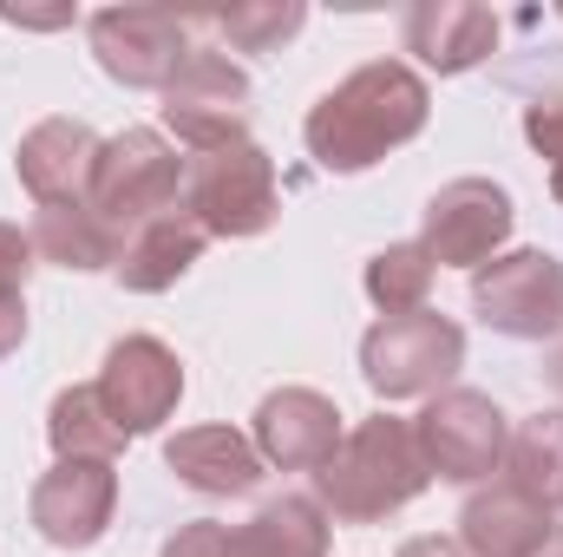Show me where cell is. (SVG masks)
I'll use <instances>...</instances> for the list:
<instances>
[{
	"instance_id": "6da1fadb",
	"label": "cell",
	"mask_w": 563,
	"mask_h": 557,
	"mask_svg": "<svg viewBox=\"0 0 563 557\" xmlns=\"http://www.w3.org/2000/svg\"><path fill=\"white\" fill-rule=\"evenodd\" d=\"M432 119V92L407 59H367L354 66L341 86H328L314 106H308V157L334 177H354V171H374L387 151L413 144Z\"/></svg>"
},
{
	"instance_id": "7a4b0ae2",
	"label": "cell",
	"mask_w": 563,
	"mask_h": 557,
	"mask_svg": "<svg viewBox=\"0 0 563 557\" xmlns=\"http://www.w3.org/2000/svg\"><path fill=\"white\" fill-rule=\"evenodd\" d=\"M426 485H432V466L413 439V419L374 414L347 426L334 459L314 472V505L334 512L341 525H380L400 505H413Z\"/></svg>"
},
{
	"instance_id": "3957f363",
	"label": "cell",
	"mask_w": 563,
	"mask_h": 557,
	"mask_svg": "<svg viewBox=\"0 0 563 557\" xmlns=\"http://www.w3.org/2000/svg\"><path fill=\"white\" fill-rule=\"evenodd\" d=\"M459 368H465V328L439 308L380 315L361 335V381L380 401H432L452 387Z\"/></svg>"
},
{
	"instance_id": "277c9868",
	"label": "cell",
	"mask_w": 563,
	"mask_h": 557,
	"mask_svg": "<svg viewBox=\"0 0 563 557\" xmlns=\"http://www.w3.org/2000/svg\"><path fill=\"white\" fill-rule=\"evenodd\" d=\"M184 217L203 237H263L282 217V184H276V157L263 144H223L203 151L184 177Z\"/></svg>"
},
{
	"instance_id": "5b68a950",
	"label": "cell",
	"mask_w": 563,
	"mask_h": 557,
	"mask_svg": "<svg viewBox=\"0 0 563 557\" xmlns=\"http://www.w3.org/2000/svg\"><path fill=\"white\" fill-rule=\"evenodd\" d=\"M184 177L190 164L170 151L164 132L151 125H125L119 139L99 144V164H92V190L86 204L119 230V223H151V217H170L184 210Z\"/></svg>"
},
{
	"instance_id": "8992f818",
	"label": "cell",
	"mask_w": 563,
	"mask_h": 557,
	"mask_svg": "<svg viewBox=\"0 0 563 557\" xmlns=\"http://www.w3.org/2000/svg\"><path fill=\"white\" fill-rule=\"evenodd\" d=\"M197 26H203V13H170V7H99L86 20L99 66L119 86H139V92H164L170 86V73L197 53L190 46Z\"/></svg>"
},
{
	"instance_id": "52a82bcc",
	"label": "cell",
	"mask_w": 563,
	"mask_h": 557,
	"mask_svg": "<svg viewBox=\"0 0 563 557\" xmlns=\"http://www.w3.org/2000/svg\"><path fill=\"white\" fill-rule=\"evenodd\" d=\"M413 439H420L432 479H452V485H478L505 466V446H511V426L505 407L478 387H445L426 401V414L413 419Z\"/></svg>"
},
{
	"instance_id": "ba28073f",
	"label": "cell",
	"mask_w": 563,
	"mask_h": 557,
	"mask_svg": "<svg viewBox=\"0 0 563 557\" xmlns=\"http://www.w3.org/2000/svg\"><path fill=\"white\" fill-rule=\"evenodd\" d=\"M472 308L492 335L551 341L563 335V263L551 250H505L472 270Z\"/></svg>"
},
{
	"instance_id": "9c48e42d",
	"label": "cell",
	"mask_w": 563,
	"mask_h": 557,
	"mask_svg": "<svg viewBox=\"0 0 563 557\" xmlns=\"http://www.w3.org/2000/svg\"><path fill=\"white\" fill-rule=\"evenodd\" d=\"M164 125L197 151L250 144V73L230 66V53L197 46L164 86Z\"/></svg>"
},
{
	"instance_id": "30bf717a",
	"label": "cell",
	"mask_w": 563,
	"mask_h": 557,
	"mask_svg": "<svg viewBox=\"0 0 563 557\" xmlns=\"http://www.w3.org/2000/svg\"><path fill=\"white\" fill-rule=\"evenodd\" d=\"M511 223H518V210H511L505 184H492V177H452L426 204L420 250L432 256V270H485L505 250Z\"/></svg>"
},
{
	"instance_id": "8fae6325",
	"label": "cell",
	"mask_w": 563,
	"mask_h": 557,
	"mask_svg": "<svg viewBox=\"0 0 563 557\" xmlns=\"http://www.w3.org/2000/svg\"><path fill=\"white\" fill-rule=\"evenodd\" d=\"M92 387H99L112 426L125 439H139V433H157L164 419L177 414V401H184V361L157 335H125V341L106 348V368H99Z\"/></svg>"
},
{
	"instance_id": "7c38bea8",
	"label": "cell",
	"mask_w": 563,
	"mask_h": 557,
	"mask_svg": "<svg viewBox=\"0 0 563 557\" xmlns=\"http://www.w3.org/2000/svg\"><path fill=\"white\" fill-rule=\"evenodd\" d=\"M33 532L59 551H86L106 538L119 512V472L112 459H53V472L33 485Z\"/></svg>"
},
{
	"instance_id": "4fadbf2b",
	"label": "cell",
	"mask_w": 563,
	"mask_h": 557,
	"mask_svg": "<svg viewBox=\"0 0 563 557\" xmlns=\"http://www.w3.org/2000/svg\"><path fill=\"white\" fill-rule=\"evenodd\" d=\"M256 452L263 466H282V472H321L341 446V407L314 387H276L263 394L256 407Z\"/></svg>"
},
{
	"instance_id": "5bb4252c",
	"label": "cell",
	"mask_w": 563,
	"mask_h": 557,
	"mask_svg": "<svg viewBox=\"0 0 563 557\" xmlns=\"http://www.w3.org/2000/svg\"><path fill=\"white\" fill-rule=\"evenodd\" d=\"M99 144L106 139H99L86 119H40V125L20 139V151H13V171H20V184H26V197H33L40 210H53V204H86Z\"/></svg>"
},
{
	"instance_id": "9a60e30c",
	"label": "cell",
	"mask_w": 563,
	"mask_h": 557,
	"mask_svg": "<svg viewBox=\"0 0 563 557\" xmlns=\"http://www.w3.org/2000/svg\"><path fill=\"white\" fill-rule=\"evenodd\" d=\"M164 466L203 499H243L263 485V452L236 426H184L164 439Z\"/></svg>"
},
{
	"instance_id": "2e32d148",
	"label": "cell",
	"mask_w": 563,
	"mask_h": 557,
	"mask_svg": "<svg viewBox=\"0 0 563 557\" xmlns=\"http://www.w3.org/2000/svg\"><path fill=\"white\" fill-rule=\"evenodd\" d=\"M400 40L432 73H472L498 46V13L472 7V0H420V7H407Z\"/></svg>"
},
{
	"instance_id": "e0dca14e",
	"label": "cell",
	"mask_w": 563,
	"mask_h": 557,
	"mask_svg": "<svg viewBox=\"0 0 563 557\" xmlns=\"http://www.w3.org/2000/svg\"><path fill=\"white\" fill-rule=\"evenodd\" d=\"M551 525H558L551 512H538L511 485H492V492H472L459 505V551L465 557H531L551 538Z\"/></svg>"
},
{
	"instance_id": "ac0fdd59",
	"label": "cell",
	"mask_w": 563,
	"mask_h": 557,
	"mask_svg": "<svg viewBox=\"0 0 563 557\" xmlns=\"http://www.w3.org/2000/svg\"><path fill=\"white\" fill-rule=\"evenodd\" d=\"M203 230L184 217V210H170V217H151L132 230V243L119 250V282L132 288V295H157V288H170L177 276H190V263L203 256Z\"/></svg>"
},
{
	"instance_id": "d6986e66",
	"label": "cell",
	"mask_w": 563,
	"mask_h": 557,
	"mask_svg": "<svg viewBox=\"0 0 563 557\" xmlns=\"http://www.w3.org/2000/svg\"><path fill=\"white\" fill-rule=\"evenodd\" d=\"M230 557H328V512L308 492H282L250 525H230Z\"/></svg>"
},
{
	"instance_id": "ffe728a7",
	"label": "cell",
	"mask_w": 563,
	"mask_h": 557,
	"mask_svg": "<svg viewBox=\"0 0 563 557\" xmlns=\"http://www.w3.org/2000/svg\"><path fill=\"white\" fill-rule=\"evenodd\" d=\"M33 256L40 263H59V270H79V276H92V270H119V230L92 210V204H53V210H40L33 217Z\"/></svg>"
},
{
	"instance_id": "44dd1931",
	"label": "cell",
	"mask_w": 563,
	"mask_h": 557,
	"mask_svg": "<svg viewBox=\"0 0 563 557\" xmlns=\"http://www.w3.org/2000/svg\"><path fill=\"white\" fill-rule=\"evenodd\" d=\"M505 485L518 492V499H531L538 512H563V407L551 414H531L518 433H511V446H505Z\"/></svg>"
},
{
	"instance_id": "7402d4cb",
	"label": "cell",
	"mask_w": 563,
	"mask_h": 557,
	"mask_svg": "<svg viewBox=\"0 0 563 557\" xmlns=\"http://www.w3.org/2000/svg\"><path fill=\"white\" fill-rule=\"evenodd\" d=\"M46 439H53L59 459H112V452L125 446V433L112 426L99 387H66V394H53V407H46Z\"/></svg>"
},
{
	"instance_id": "603a6c76",
	"label": "cell",
	"mask_w": 563,
	"mask_h": 557,
	"mask_svg": "<svg viewBox=\"0 0 563 557\" xmlns=\"http://www.w3.org/2000/svg\"><path fill=\"white\" fill-rule=\"evenodd\" d=\"M426 288H432V256H426L420 243H387L367 263V302L380 315H413V308H426Z\"/></svg>"
},
{
	"instance_id": "cb8c5ba5",
	"label": "cell",
	"mask_w": 563,
	"mask_h": 557,
	"mask_svg": "<svg viewBox=\"0 0 563 557\" xmlns=\"http://www.w3.org/2000/svg\"><path fill=\"white\" fill-rule=\"evenodd\" d=\"M203 26H217L236 53H276L282 40H295V33L308 26V7H301V0H256V7L203 13Z\"/></svg>"
},
{
	"instance_id": "d4e9b609",
	"label": "cell",
	"mask_w": 563,
	"mask_h": 557,
	"mask_svg": "<svg viewBox=\"0 0 563 557\" xmlns=\"http://www.w3.org/2000/svg\"><path fill=\"white\" fill-rule=\"evenodd\" d=\"M525 139L551 164V197L563 204V99H531L525 106Z\"/></svg>"
},
{
	"instance_id": "484cf974",
	"label": "cell",
	"mask_w": 563,
	"mask_h": 557,
	"mask_svg": "<svg viewBox=\"0 0 563 557\" xmlns=\"http://www.w3.org/2000/svg\"><path fill=\"white\" fill-rule=\"evenodd\" d=\"M157 557H230V525H217V518H190V525H177V532L164 538V551Z\"/></svg>"
},
{
	"instance_id": "4316f807",
	"label": "cell",
	"mask_w": 563,
	"mask_h": 557,
	"mask_svg": "<svg viewBox=\"0 0 563 557\" xmlns=\"http://www.w3.org/2000/svg\"><path fill=\"white\" fill-rule=\"evenodd\" d=\"M33 276V237L20 223H0V295H26Z\"/></svg>"
},
{
	"instance_id": "83f0119b",
	"label": "cell",
	"mask_w": 563,
	"mask_h": 557,
	"mask_svg": "<svg viewBox=\"0 0 563 557\" xmlns=\"http://www.w3.org/2000/svg\"><path fill=\"white\" fill-rule=\"evenodd\" d=\"M26 341V295H0V361Z\"/></svg>"
},
{
	"instance_id": "f1b7e54d",
	"label": "cell",
	"mask_w": 563,
	"mask_h": 557,
	"mask_svg": "<svg viewBox=\"0 0 563 557\" xmlns=\"http://www.w3.org/2000/svg\"><path fill=\"white\" fill-rule=\"evenodd\" d=\"M394 557H465V551H459L452 538H407Z\"/></svg>"
},
{
	"instance_id": "f546056e",
	"label": "cell",
	"mask_w": 563,
	"mask_h": 557,
	"mask_svg": "<svg viewBox=\"0 0 563 557\" xmlns=\"http://www.w3.org/2000/svg\"><path fill=\"white\" fill-rule=\"evenodd\" d=\"M7 20H13V26H66L73 13H66V7H59V13H20V7H7Z\"/></svg>"
},
{
	"instance_id": "4dcf8cb0",
	"label": "cell",
	"mask_w": 563,
	"mask_h": 557,
	"mask_svg": "<svg viewBox=\"0 0 563 557\" xmlns=\"http://www.w3.org/2000/svg\"><path fill=\"white\" fill-rule=\"evenodd\" d=\"M531 557H563V525H551V538H544Z\"/></svg>"
},
{
	"instance_id": "1f68e13d",
	"label": "cell",
	"mask_w": 563,
	"mask_h": 557,
	"mask_svg": "<svg viewBox=\"0 0 563 557\" xmlns=\"http://www.w3.org/2000/svg\"><path fill=\"white\" fill-rule=\"evenodd\" d=\"M551 374H558V387H563V354H558V361H551Z\"/></svg>"
}]
</instances>
